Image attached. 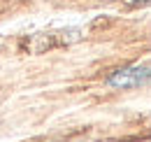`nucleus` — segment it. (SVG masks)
Returning <instances> with one entry per match:
<instances>
[{"label": "nucleus", "instance_id": "obj_3", "mask_svg": "<svg viewBox=\"0 0 151 142\" xmlns=\"http://www.w3.org/2000/svg\"><path fill=\"white\" fill-rule=\"evenodd\" d=\"M121 2H126V5H130V7H139V5H147L149 0H121Z\"/></svg>", "mask_w": 151, "mask_h": 142}, {"label": "nucleus", "instance_id": "obj_2", "mask_svg": "<svg viewBox=\"0 0 151 142\" xmlns=\"http://www.w3.org/2000/svg\"><path fill=\"white\" fill-rule=\"evenodd\" d=\"M149 79V70L147 68H123V70H116L109 77V84L112 86H121V89H130V86H139Z\"/></svg>", "mask_w": 151, "mask_h": 142}, {"label": "nucleus", "instance_id": "obj_1", "mask_svg": "<svg viewBox=\"0 0 151 142\" xmlns=\"http://www.w3.org/2000/svg\"><path fill=\"white\" fill-rule=\"evenodd\" d=\"M77 37H79L77 30H68V33H40V35H33L30 40H26V47H28V51L40 54L44 49H51V47L70 44V42H75Z\"/></svg>", "mask_w": 151, "mask_h": 142}]
</instances>
